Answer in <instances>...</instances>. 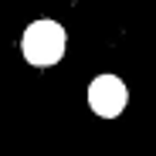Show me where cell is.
Segmentation results:
<instances>
[{
  "label": "cell",
  "mask_w": 156,
  "mask_h": 156,
  "mask_svg": "<svg viewBox=\"0 0 156 156\" xmlns=\"http://www.w3.org/2000/svg\"><path fill=\"white\" fill-rule=\"evenodd\" d=\"M65 48H68V31L61 27L58 20H34L20 37V51H24V61L34 65V68H51L65 58Z\"/></svg>",
  "instance_id": "1"
},
{
  "label": "cell",
  "mask_w": 156,
  "mask_h": 156,
  "mask_svg": "<svg viewBox=\"0 0 156 156\" xmlns=\"http://www.w3.org/2000/svg\"><path fill=\"white\" fill-rule=\"evenodd\" d=\"M129 105V88L115 75H95L88 85V109L98 119H115Z\"/></svg>",
  "instance_id": "2"
}]
</instances>
